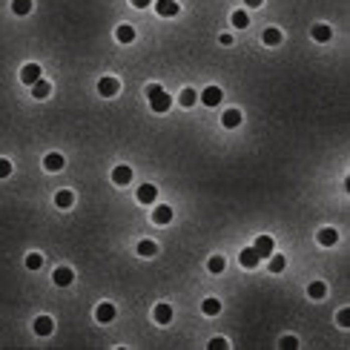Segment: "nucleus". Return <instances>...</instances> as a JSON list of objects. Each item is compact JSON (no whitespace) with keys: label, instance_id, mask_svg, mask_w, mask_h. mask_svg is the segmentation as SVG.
<instances>
[{"label":"nucleus","instance_id":"nucleus-12","mask_svg":"<svg viewBox=\"0 0 350 350\" xmlns=\"http://www.w3.org/2000/svg\"><path fill=\"white\" fill-rule=\"evenodd\" d=\"M152 316H155V321H158V324H170V321H172V307H170V304H158Z\"/></svg>","mask_w":350,"mask_h":350},{"label":"nucleus","instance_id":"nucleus-16","mask_svg":"<svg viewBox=\"0 0 350 350\" xmlns=\"http://www.w3.org/2000/svg\"><path fill=\"white\" fill-rule=\"evenodd\" d=\"M221 124H224L227 130L239 127V124H241V112L239 109H227V112H224V118H221Z\"/></svg>","mask_w":350,"mask_h":350},{"label":"nucleus","instance_id":"nucleus-4","mask_svg":"<svg viewBox=\"0 0 350 350\" xmlns=\"http://www.w3.org/2000/svg\"><path fill=\"white\" fill-rule=\"evenodd\" d=\"M221 98H224V95H221V89H218V86H207V89L201 92V100H204L207 106H218V103H221Z\"/></svg>","mask_w":350,"mask_h":350},{"label":"nucleus","instance_id":"nucleus-18","mask_svg":"<svg viewBox=\"0 0 350 350\" xmlns=\"http://www.w3.org/2000/svg\"><path fill=\"white\" fill-rule=\"evenodd\" d=\"M330 26H324V23H319V26H313V40H319V43H327L330 40Z\"/></svg>","mask_w":350,"mask_h":350},{"label":"nucleus","instance_id":"nucleus-26","mask_svg":"<svg viewBox=\"0 0 350 350\" xmlns=\"http://www.w3.org/2000/svg\"><path fill=\"white\" fill-rule=\"evenodd\" d=\"M138 253L141 256H155V253H158V244H155V241H141Z\"/></svg>","mask_w":350,"mask_h":350},{"label":"nucleus","instance_id":"nucleus-33","mask_svg":"<svg viewBox=\"0 0 350 350\" xmlns=\"http://www.w3.org/2000/svg\"><path fill=\"white\" fill-rule=\"evenodd\" d=\"M9 172H12V164H9L6 158H0V178H6Z\"/></svg>","mask_w":350,"mask_h":350},{"label":"nucleus","instance_id":"nucleus-8","mask_svg":"<svg viewBox=\"0 0 350 350\" xmlns=\"http://www.w3.org/2000/svg\"><path fill=\"white\" fill-rule=\"evenodd\" d=\"M95 319H98V321H103V324H106V321H112V319H115V307H112L109 301L98 304V310H95Z\"/></svg>","mask_w":350,"mask_h":350},{"label":"nucleus","instance_id":"nucleus-19","mask_svg":"<svg viewBox=\"0 0 350 350\" xmlns=\"http://www.w3.org/2000/svg\"><path fill=\"white\" fill-rule=\"evenodd\" d=\"M339 241V232L330 230V227H324V230L319 232V244H324V247H330V244H336Z\"/></svg>","mask_w":350,"mask_h":350},{"label":"nucleus","instance_id":"nucleus-36","mask_svg":"<svg viewBox=\"0 0 350 350\" xmlns=\"http://www.w3.org/2000/svg\"><path fill=\"white\" fill-rule=\"evenodd\" d=\"M150 3H152V0H132V6H135V9H147Z\"/></svg>","mask_w":350,"mask_h":350},{"label":"nucleus","instance_id":"nucleus-11","mask_svg":"<svg viewBox=\"0 0 350 350\" xmlns=\"http://www.w3.org/2000/svg\"><path fill=\"white\" fill-rule=\"evenodd\" d=\"M112 181L121 184V187H124V184H130V181H132V170H130V167H115V170H112Z\"/></svg>","mask_w":350,"mask_h":350},{"label":"nucleus","instance_id":"nucleus-5","mask_svg":"<svg viewBox=\"0 0 350 350\" xmlns=\"http://www.w3.org/2000/svg\"><path fill=\"white\" fill-rule=\"evenodd\" d=\"M155 12L164 18H172V15H178V3L175 0H155Z\"/></svg>","mask_w":350,"mask_h":350},{"label":"nucleus","instance_id":"nucleus-37","mask_svg":"<svg viewBox=\"0 0 350 350\" xmlns=\"http://www.w3.org/2000/svg\"><path fill=\"white\" fill-rule=\"evenodd\" d=\"M244 3H247L250 9H259V6H261V3H264V0H244Z\"/></svg>","mask_w":350,"mask_h":350},{"label":"nucleus","instance_id":"nucleus-22","mask_svg":"<svg viewBox=\"0 0 350 350\" xmlns=\"http://www.w3.org/2000/svg\"><path fill=\"white\" fill-rule=\"evenodd\" d=\"M324 293H327L324 281H313L310 287H307V296H310V299H324Z\"/></svg>","mask_w":350,"mask_h":350},{"label":"nucleus","instance_id":"nucleus-1","mask_svg":"<svg viewBox=\"0 0 350 350\" xmlns=\"http://www.w3.org/2000/svg\"><path fill=\"white\" fill-rule=\"evenodd\" d=\"M147 98H150V106H152V112H167L172 106V98L167 95V92L161 89L158 83H150L147 86Z\"/></svg>","mask_w":350,"mask_h":350},{"label":"nucleus","instance_id":"nucleus-20","mask_svg":"<svg viewBox=\"0 0 350 350\" xmlns=\"http://www.w3.org/2000/svg\"><path fill=\"white\" fill-rule=\"evenodd\" d=\"M115 38H118L121 43H132V40H135V29L124 23V26H118V32H115Z\"/></svg>","mask_w":350,"mask_h":350},{"label":"nucleus","instance_id":"nucleus-14","mask_svg":"<svg viewBox=\"0 0 350 350\" xmlns=\"http://www.w3.org/2000/svg\"><path fill=\"white\" fill-rule=\"evenodd\" d=\"M52 327H55V324H52L49 316H40V319H35V333H38V336H49Z\"/></svg>","mask_w":350,"mask_h":350},{"label":"nucleus","instance_id":"nucleus-30","mask_svg":"<svg viewBox=\"0 0 350 350\" xmlns=\"http://www.w3.org/2000/svg\"><path fill=\"white\" fill-rule=\"evenodd\" d=\"M40 264H43V256H40V253H29V256H26V267H29V270H38Z\"/></svg>","mask_w":350,"mask_h":350},{"label":"nucleus","instance_id":"nucleus-31","mask_svg":"<svg viewBox=\"0 0 350 350\" xmlns=\"http://www.w3.org/2000/svg\"><path fill=\"white\" fill-rule=\"evenodd\" d=\"M284 264H287V261L281 259V256H273L270 259V273H281L284 270Z\"/></svg>","mask_w":350,"mask_h":350},{"label":"nucleus","instance_id":"nucleus-29","mask_svg":"<svg viewBox=\"0 0 350 350\" xmlns=\"http://www.w3.org/2000/svg\"><path fill=\"white\" fill-rule=\"evenodd\" d=\"M207 267H210V273H224V267H227V264H224V259H221V256H212V259L207 261Z\"/></svg>","mask_w":350,"mask_h":350},{"label":"nucleus","instance_id":"nucleus-27","mask_svg":"<svg viewBox=\"0 0 350 350\" xmlns=\"http://www.w3.org/2000/svg\"><path fill=\"white\" fill-rule=\"evenodd\" d=\"M178 100H181V106H192V103L198 100V95H195V89H184Z\"/></svg>","mask_w":350,"mask_h":350},{"label":"nucleus","instance_id":"nucleus-7","mask_svg":"<svg viewBox=\"0 0 350 350\" xmlns=\"http://www.w3.org/2000/svg\"><path fill=\"white\" fill-rule=\"evenodd\" d=\"M52 279H55V284H58V287H69V284H72V279H75V273H72L69 267H58Z\"/></svg>","mask_w":350,"mask_h":350},{"label":"nucleus","instance_id":"nucleus-10","mask_svg":"<svg viewBox=\"0 0 350 350\" xmlns=\"http://www.w3.org/2000/svg\"><path fill=\"white\" fill-rule=\"evenodd\" d=\"M152 221H155V224H170V221H172V210L167 207V204L155 207V212H152Z\"/></svg>","mask_w":350,"mask_h":350},{"label":"nucleus","instance_id":"nucleus-34","mask_svg":"<svg viewBox=\"0 0 350 350\" xmlns=\"http://www.w3.org/2000/svg\"><path fill=\"white\" fill-rule=\"evenodd\" d=\"M339 324H341V327H350V310H347V307L339 313Z\"/></svg>","mask_w":350,"mask_h":350},{"label":"nucleus","instance_id":"nucleus-17","mask_svg":"<svg viewBox=\"0 0 350 350\" xmlns=\"http://www.w3.org/2000/svg\"><path fill=\"white\" fill-rule=\"evenodd\" d=\"M49 92H52V86L49 83H46V80H35V83H32V95H35V98H49Z\"/></svg>","mask_w":350,"mask_h":350},{"label":"nucleus","instance_id":"nucleus-32","mask_svg":"<svg viewBox=\"0 0 350 350\" xmlns=\"http://www.w3.org/2000/svg\"><path fill=\"white\" fill-rule=\"evenodd\" d=\"M281 347H284V350H296V347H299V341L293 339V336H284V339H281Z\"/></svg>","mask_w":350,"mask_h":350},{"label":"nucleus","instance_id":"nucleus-2","mask_svg":"<svg viewBox=\"0 0 350 350\" xmlns=\"http://www.w3.org/2000/svg\"><path fill=\"white\" fill-rule=\"evenodd\" d=\"M273 247H276V244H273L270 236H259V239H256V244H253V250L259 253V259H270V256H273Z\"/></svg>","mask_w":350,"mask_h":350},{"label":"nucleus","instance_id":"nucleus-25","mask_svg":"<svg viewBox=\"0 0 350 350\" xmlns=\"http://www.w3.org/2000/svg\"><path fill=\"white\" fill-rule=\"evenodd\" d=\"M247 23H250L247 12H232V26L236 29H247Z\"/></svg>","mask_w":350,"mask_h":350},{"label":"nucleus","instance_id":"nucleus-38","mask_svg":"<svg viewBox=\"0 0 350 350\" xmlns=\"http://www.w3.org/2000/svg\"><path fill=\"white\" fill-rule=\"evenodd\" d=\"M218 40H221V46H230V43H232V38H230V35H221Z\"/></svg>","mask_w":350,"mask_h":350},{"label":"nucleus","instance_id":"nucleus-28","mask_svg":"<svg viewBox=\"0 0 350 350\" xmlns=\"http://www.w3.org/2000/svg\"><path fill=\"white\" fill-rule=\"evenodd\" d=\"M201 307H204V313H207V316H215V313L221 310V301L218 299H207Z\"/></svg>","mask_w":350,"mask_h":350},{"label":"nucleus","instance_id":"nucleus-6","mask_svg":"<svg viewBox=\"0 0 350 350\" xmlns=\"http://www.w3.org/2000/svg\"><path fill=\"white\" fill-rule=\"evenodd\" d=\"M20 80L32 86L35 80H40V66H38V63H26V66H23V72H20Z\"/></svg>","mask_w":350,"mask_h":350},{"label":"nucleus","instance_id":"nucleus-21","mask_svg":"<svg viewBox=\"0 0 350 350\" xmlns=\"http://www.w3.org/2000/svg\"><path fill=\"white\" fill-rule=\"evenodd\" d=\"M72 201H75V195H72L69 190H60L58 195H55V204H58L60 210H66V207H72Z\"/></svg>","mask_w":350,"mask_h":350},{"label":"nucleus","instance_id":"nucleus-23","mask_svg":"<svg viewBox=\"0 0 350 350\" xmlns=\"http://www.w3.org/2000/svg\"><path fill=\"white\" fill-rule=\"evenodd\" d=\"M12 12H15V15H29L32 0H12Z\"/></svg>","mask_w":350,"mask_h":350},{"label":"nucleus","instance_id":"nucleus-9","mask_svg":"<svg viewBox=\"0 0 350 350\" xmlns=\"http://www.w3.org/2000/svg\"><path fill=\"white\" fill-rule=\"evenodd\" d=\"M43 167L49 172H58V170H63V155H58V152H49L46 158H43Z\"/></svg>","mask_w":350,"mask_h":350},{"label":"nucleus","instance_id":"nucleus-13","mask_svg":"<svg viewBox=\"0 0 350 350\" xmlns=\"http://www.w3.org/2000/svg\"><path fill=\"white\" fill-rule=\"evenodd\" d=\"M155 195H158V190H155L152 184L138 187V201H141V204H152V201H155Z\"/></svg>","mask_w":350,"mask_h":350},{"label":"nucleus","instance_id":"nucleus-35","mask_svg":"<svg viewBox=\"0 0 350 350\" xmlns=\"http://www.w3.org/2000/svg\"><path fill=\"white\" fill-rule=\"evenodd\" d=\"M210 350H227V339H212Z\"/></svg>","mask_w":350,"mask_h":350},{"label":"nucleus","instance_id":"nucleus-15","mask_svg":"<svg viewBox=\"0 0 350 350\" xmlns=\"http://www.w3.org/2000/svg\"><path fill=\"white\" fill-rule=\"evenodd\" d=\"M239 261L244 264V267H256V264H259V253L253 250V247H247V250H241Z\"/></svg>","mask_w":350,"mask_h":350},{"label":"nucleus","instance_id":"nucleus-24","mask_svg":"<svg viewBox=\"0 0 350 350\" xmlns=\"http://www.w3.org/2000/svg\"><path fill=\"white\" fill-rule=\"evenodd\" d=\"M261 38H264V43H267V46H276V43H281V32L279 29H264V35H261Z\"/></svg>","mask_w":350,"mask_h":350},{"label":"nucleus","instance_id":"nucleus-3","mask_svg":"<svg viewBox=\"0 0 350 350\" xmlns=\"http://www.w3.org/2000/svg\"><path fill=\"white\" fill-rule=\"evenodd\" d=\"M118 89H121V83L115 78H100L98 80V92L103 95V98H112V95H118Z\"/></svg>","mask_w":350,"mask_h":350}]
</instances>
